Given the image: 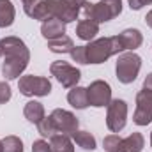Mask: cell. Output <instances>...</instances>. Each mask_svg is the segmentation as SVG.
<instances>
[{
    "label": "cell",
    "mask_w": 152,
    "mask_h": 152,
    "mask_svg": "<svg viewBox=\"0 0 152 152\" xmlns=\"http://www.w3.org/2000/svg\"><path fill=\"white\" fill-rule=\"evenodd\" d=\"M67 101L76 110H85L88 106L87 88H83V87H73V90H69V94H67Z\"/></svg>",
    "instance_id": "4fadbf2b"
},
{
    "label": "cell",
    "mask_w": 152,
    "mask_h": 152,
    "mask_svg": "<svg viewBox=\"0 0 152 152\" xmlns=\"http://www.w3.org/2000/svg\"><path fill=\"white\" fill-rule=\"evenodd\" d=\"M50 140H51L50 142L51 152H75L73 142L69 140L67 134H53Z\"/></svg>",
    "instance_id": "d6986e66"
},
{
    "label": "cell",
    "mask_w": 152,
    "mask_h": 152,
    "mask_svg": "<svg viewBox=\"0 0 152 152\" xmlns=\"http://www.w3.org/2000/svg\"><path fill=\"white\" fill-rule=\"evenodd\" d=\"M149 4H152V0H129V7L134 9V11H138V9H142L143 5H149Z\"/></svg>",
    "instance_id": "83f0119b"
},
{
    "label": "cell",
    "mask_w": 152,
    "mask_h": 152,
    "mask_svg": "<svg viewBox=\"0 0 152 152\" xmlns=\"http://www.w3.org/2000/svg\"><path fill=\"white\" fill-rule=\"evenodd\" d=\"M127 118V103L124 99H112L108 104V115H106V126L112 133H118L124 129Z\"/></svg>",
    "instance_id": "52a82bcc"
},
{
    "label": "cell",
    "mask_w": 152,
    "mask_h": 152,
    "mask_svg": "<svg viewBox=\"0 0 152 152\" xmlns=\"http://www.w3.org/2000/svg\"><path fill=\"white\" fill-rule=\"evenodd\" d=\"M48 50L53 51V53H71L75 50V42H73L71 37L62 36V37L48 41Z\"/></svg>",
    "instance_id": "e0dca14e"
},
{
    "label": "cell",
    "mask_w": 152,
    "mask_h": 152,
    "mask_svg": "<svg viewBox=\"0 0 152 152\" xmlns=\"http://www.w3.org/2000/svg\"><path fill=\"white\" fill-rule=\"evenodd\" d=\"M134 124L138 126H147L152 120V92L142 90L136 96V112L133 117Z\"/></svg>",
    "instance_id": "9c48e42d"
},
{
    "label": "cell",
    "mask_w": 152,
    "mask_h": 152,
    "mask_svg": "<svg viewBox=\"0 0 152 152\" xmlns=\"http://www.w3.org/2000/svg\"><path fill=\"white\" fill-rule=\"evenodd\" d=\"M57 133H62V134H73L75 131H78V118L71 112L67 110H62V108H57L53 110L50 115Z\"/></svg>",
    "instance_id": "30bf717a"
},
{
    "label": "cell",
    "mask_w": 152,
    "mask_h": 152,
    "mask_svg": "<svg viewBox=\"0 0 152 152\" xmlns=\"http://www.w3.org/2000/svg\"><path fill=\"white\" fill-rule=\"evenodd\" d=\"M2 44V51L4 57H23L27 60H30V51L25 46V42L18 37H5L0 41Z\"/></svg>",
    "instance_id": "8fae6325"
},
{
    "label": "cell",
    "mask_w": 152,
    "mask_h": 152,
    "mask_svg": "<svg viewBox=\"0 0 152 152\" xmlns=\"http://www.w3.org/2000/svg\"><path fill=\"white\" fill-rule=\"evenodd\" d=\"M143 90H149L152 92V73L147 78H145V81H143Z\"/></svg>",
    "instance_id": "f546056e"
},
{
    "label": "cell",
    "mask_w": 152,
    "mask_h": 152,
    "mask_svg": "<svg viewBox=\"0 0 152 152\" xmlns=\"http://www.w3.org/2000/svg\"><path fill=\"white\" fill-rule=\"evenodd\" d=\"M37 131H39V134L44 136V138H51V136L57 133V129H55V126H53V122H51L50 117H48V118H42V120L39 122Z\"/></svg>",
    "instance_id": "603a6c76"
},
{
    "label": "cell",
    "mask_w": 152,
    "mask_h": 152,
    "mask_svg": "<svg viewBox=\"0 0 152 152\" xmlns=\"http://www.w3.org/2000/svg\"><path fill=\"white\" fill-rule=\"evenodd\" d=\"M87 94H88V104H92L96 108L108 106L112 101V87L103 80L92 81L90 87L87 88Z\"/></svg>",
    "instance_id": "ba28073f"
},
{
    "label": "cell",
    "mask_w": 152,
    "mask_h": 152,
    "mask_svg": "<svg viewBox=\"0 0 152 152\" xmlns=\"http://www.w3.org/2000/svg\"><path fill=\"white\" fill-rule=\"evenodd\" d=\"M23 115L28 122H34V124H39L42 118H44V106L37 103V101H28L25 104V110H23Z\"/></svg>",
    "instance_id": "ac0fdd59"
},
{
    "label": "cell",
    "mask_w": 152,
    "mask_h": 152,
    "mask_svg": "<svg viewBox=\"0 0 152 152\" xmlns=\"http://www.w3.org/2000/svg\"><path fill=\"white\" fill-rule=\"evenodd\" d=\"M85 48H87V62L88 64H101V62L108 60L112 55H117V53H120L124 50L118 36L92 41Z\"/></svg>",
    "instance_id": "7a4b0ae2"
},
{
    "label": "cell",
    "mask_w": 152,
    "mask_h": 152,
    "mask_svg": "<svg viewBox=\"0 0 152 152\" xmlns=\"http://www.w3.org/2000/svg\"><path fill=\"white\" fill-rule=\"evenodd\" d=\"M151 145H152V134H151Z\"/></svg>",
    "instance_id": "e575fe53"
},
{
    "label": "cell",
    "mask_w": 152,
    "mask_h": 152,
    "mask_svg": "<svg viewBox=\"0 0 152 152\" xmlns=\"http://www.w3.org/2000/svg\"><path fill=\"white\" fill-rule=\"evenodd\" d=\"M145 21H147V25H149V27L152 28V11L149 12V14H147V16H145Z\"/></svg>",
    "instance_id": "1f68e13d"
},
{
    "label": "cell",
    "mask_w": 152,
    "mask_h": 152,
    "mask_svg": "<svg viewBox=\"0 0 152 152\" xmlns=\"http://www.w3.org/2000/svg\"><path fill=\"white\" fill-rule=\"evenodd\" d=\"M78 12L75 7H71L66 0H37L30 11H27V14L34 20H41L46 21L50 18H58L64 23L75 21L78 18Z\"/></svg>",
    "instance_id": "6da1fadb"
},
{
    "label": "cell",
    "mask_w": 152,
    "mask_h": 152,
    "mask_svg": "<svg viewBox=\"0 0 152 152\" xmlns=\"http://www.w3.org/2000/svg\"><path fill=\"white\" fill-rule=\"evenodd\" d=\"M18 88L23 96H48L51 92V83L48 78H42V76H34V75H27L21 76L20 81H18Z\"/></svg>",
    "instance_id": "5b68a950"
},
{
    "label": "cell",
    "mask_w": 152,
    "mask_h": 152,
    "mask_svg": "<svg viewBox=\"0 0 152 152\" xmlns=\"http://www.w3.org/2000/svg\"><path fill=\"white\" fill-rule=\"evenodd\" d=\"M120 42H122V46H124V50H134V48H138L140 44H142V32L140 30H136V28H127V30H124L120 36Z\"/></svg>",
    "instance_id": "2e32d148"
},
{
    "label": "cell",
    "mask_w": 152,
    "mask_h": 152,
    "mask_svg": "<svg viewBox=\"0 0 152 152\" xmlns=\"http://www.w3.org/2000/svg\"><path fill=\"white\" fill-rule=\"evenodd\" d=\"M75 138V142L85 151H94L96 149V138L88 133V131H75L71 134Z\"/></svg>",
    "instance_id": "44dd1931"
},
{
    "label": "cell",
    "mask_w": 152,
    "mask_h": 152,
    "mask_svg": "<svg viewBox=\"0 0 152 152\" xmlns=\"http://www.w3.org/2000/svg\"><path fill=\"white\" fill-rule=\"evenodd\" d=\"M21 2H23V9H25V12H27V11H30V7H32L37 0H21Z\"/></svg>",
    "instance_id": "4dcf8cb0"
},
{
    "label": "cell",
    "mask_w": 152,
    "mask_h": 152,
    "mask_svg": "<svg viewBox=\"0 0 152 152\" xmlns=\"http://www.w3.org/2000/svg\"><path fill=\"white\" fill-rule=\"evenodd\" d=\"M2 55H4V51H2V44H0V57H2Z\"/></svg>",
    "instance_id": "836d02e7"
},
{
    "label": "cell",
    "mask_w": 152,
    "mask_h": 152,
    "mask_svg": "<svg viewBox=\"0 0 152 152\" xmlns=\"http://www.w3.org/2000/svg\"><path fill=\"white\" fill-rule=\"evenodd\" d=\"M99 32V23L94 21V20H81L76 27V34L78 37L83 39V41H90V39L96 37V34Z\"/></svg>",
    "instance_id": "5bb4252c"
},
{
    "label": "cell",
    "mask_w": 152,
    "mask_h": 152,
    "mask_svg": "<svg viewBox=\"0 0 152 152\" xmlns=\"http://www.w3.org/2000/svg\"><path fill=\"white\" fill-rule=\"evenodd\" d=\"M66 2H67V4H69L71 7H75L76 11H80V9L83 7V4H85L87 0H66Z\"/></svg>",
    "instance_id": "f1b7e54d"
},
{
    "label": "cell",
    "mask_w": 152,
    "mask_h": 152,
    "mask_svg": "<svg viewBox=\"0 0 152 152\" xmlns=\"http://www.w3.org/2000/svg\"><path fill=\"white\" fill-rule=\"evenodd\" d=\"M41 34L42 37L51 41V39L62 37L66 34V23L58 18H50L46 21H42V27H41Z\"/></svg>",
    "instance_id": "7c38bea8"
},
{
    "label": "cell",
    "mask_w": 152,
    "mask_h": 152,
    "mask_svg": "<svg viewBox=\"0 0 152 152\" xmlns=\"http://www.w3.org/2000/svg\"><path fill=\"white\" fill-rule=\"evenodd\" d=\"M11 99V87L5 81H0V104L7 103Z\"/></svg>",
    "instance_id": "484cf974"
},
{
    "label": "cell",
    "mask_w": 152,
    "mask_h": 152,
    "mask_svg": "<svg viewBox=\"0 0 152 152\" xmlns=\"http://www.w3.org/2000/svg\"><path fill=\"white\" fill-rule=\"evenodd\" d=\"M14 21V7L11 0H0V27H11Z\"/></svg>",
    "instance_id": "ffe728a7"
},
{
    "label": "cell",
    "mask_w": 152,
    "mask_h": 152,
    "mask_svg": "<svg viewBox=\"0 0 152 152\" xmlns=\"http://www.w3.org/2000/svg\"><path fill=\"white\" fill-rule=\"evenodd\" d=\"M50 73H51V76H55V78L58 80V83H60L62 87H66V88L76 87V83H78L80 78H81L80 69H76L71 64L62 62V60L53 62V64L50 66Z\"/></svg>",
    "instance_id": "8992f818"
},
{
    "label": "cell",
    "mask_w": 152,
    "mask_h": 152,
    "mask_svg": "<svg viewBox=\"0 0 152 152\" xmlns=\"http://www.w3.org/2000/svg\"><path fill=\"white\" fill-rule=\"evenodd\" d=\"M143 136L140 133H133L129 134L127 138L120 140V145H118V152H142L143 149Z\"/></svg>",
    "instance_id": "9a60e30c"
},
{
    "label": "cell",
    "mask_w": 152,
    "mask_h": 152,
    "mask_svg": "<svg viewBox=\"0 0 152 152\" xmlns=\"http://www.w3.org/2000/svg\"><path fill=\"white\" fill-rule=\"evenodd\" d=\"M32 152H51V147H50L48 142L37 140V142H34V145H32Z\"/></svg>",
    "instance_id": "4316f807"
},
{
    "label": "cell",
    "mask_w": 152,
    "mask_h": 152,
    "mask_svg": "<svg viewBox=\"0 0 152 152\" xmlns=\"http://www.w3.org/2000/svg\"><path fill=\"white\" fill-rule=\"evenodd\" d=\"M2 143H4V152H23V142L18 136H5Z\"/></svg>",
    "instance_id": "7402d4cb"
},
{
    "label": "cell",
    "mask_w": 152,
    "mask_h": 152,
    "mask_svg": "<svg viewBox=\"0 0 152 152\" xmlns=\"http://www.w3.org/2000/svg\"><path fill=\"white\" fill-rule=\"evenodd\" d=\"M71 57H73L75 62L88 64V62H87V48H85V46H75V50L71 51Z\"/></svg>",
    "instance_id": "d4e9b609"
},
{
    "label": "cell",
    "mask_w": 152,
    "mask_h": 152,
    "mask_svg": "<svg viewBox=\"0 0 152 152\" xmlns=\"http://www.w3.org/2000/svg\"><path fill=\"white\" fill-rule=\"evenodd\" d=\"M140 67H142V58L129 51V53H122L117 60V78L120 83H133L136 80V76L140 73Z\"/></svg>",
    "instance_id": "277c9868"
},
{
    "label": "cell",
    "mask_w": 152,
    "mask_h": 152,
    "mask_svg": "<svg viewBox=\"0 0 152 152\" xmlns=\"http://www.w3.org/2000/svg\"><path fill=\"white\" fill-rule=\"evenodd\" d=\"M0 152H4V143L0 142Z\"/></svg>",
    "instance_id": "d6a6232c"
},
{
    "label": "cell",
    "mask_w": 152,
    "mask_h": 152,
    "mask_svg": "<svg viewBox=\"0 0 152 152\" xmlns=\"http://www.w3.org/2000/svg\"><path fill=\"white\" fill-rule=\"evenodd\" d=\"M81 9H83V14L87 20L103 23V21L113 20L115 16H118L122 12V2L120 0H101L99 4L85 2Z\"/></svg>",
    "instance_id": "3957f363"
},
{
    "label": "cell",
    "mask_w": 152,
    "mask_h": 152,
    "mask_svg": "<svg viewBox=\"0 0 152 152\" xmlns=\"http://www.w3.org/2000/svg\"><path fill=\"white\" fill-rule=\"evenodd\" d=\"M120 136H117V134H110V136H106L104 140H103V147H104V151L106 152H118V145H120Z\"/></svg>",
    "instance_id": "cb8c5ba5"
}]
</instances>
